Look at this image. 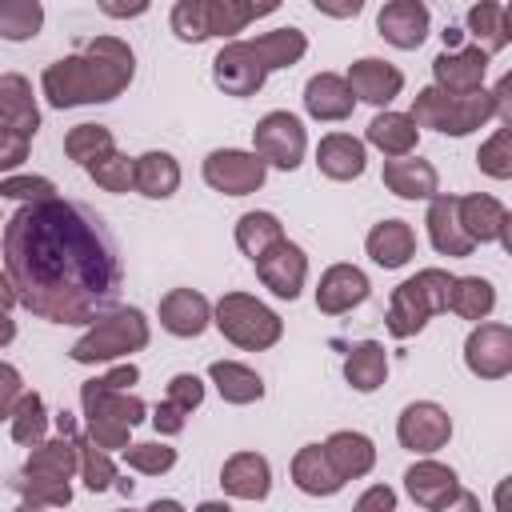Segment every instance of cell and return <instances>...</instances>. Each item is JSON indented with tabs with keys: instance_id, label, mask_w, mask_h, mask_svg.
Masks as SVG:
<instances>
[{
	"instance_id": "cell-4",
	"label": "cell",
	"mask_w": 512,
	"mask_h": 512,
	"mask_svg": "<svg viewBox=\"0 0 512 512\" xmlns=\"http://www.w3.org/2000/svg\"><path fill=\"white\" fill-rule=\"evenodd\" d=\"M408 116L416 120V128H432V132H444V136H468V132L484 128L496 116V100H492L488 88L456 96V92H444V88L428 84L412 96Z\"/></svg>"
},
{
	"instance_id": "cell-2",
	"label": "cell",
	"mask_w": 512,
	"mask_h": 512,
	"mask_svg": "<svg viewBox=\"0 0 512 512\" xmlns=\"http://www.w3.org/2000/svg\"><path fill=\"white\" fill-rule=\"evenodd\" d=\"M136 76V56L120 36H92L80 52L60 56L44 68L40 92L52 108H80V104H108L116 100Z\"/></svg>"
},
{
	"instance_id": "cell-21",
	"label": "cell",
	"mask_w": 512,
	"mask_h": 512,
	"mask_svg": "<svg viewBox=\"0 0 512 512\" xmlns=\"http://www.w3.org/2000/svg\"><path fill=\"white\" fill-rule=\"evenodd\" d=\"M348 84H352L356 100L380 108V104H392V100L400 96V88H404V72H400L396 64L380 60V56H360V60L348 68Z\"/></svg>"
},
{
	"instance_id": "cell-60",
	"label": "cell",
	"mask_w": 512,
	"mask_h": 512,
	"mask_svg": "<svg viewBox=\"0 0 512 512\" xmlns=\"http://www.w3.org/2000/svg\"><path fill=\"white\" fill-rule=\"evenodd\" d=\"M196 512H232V508H228L224 500H204V504H200Z\"/></svg>"
},
{
	"instance_id": "cell-28",
	"label": "cell",
	"mask_w": 512,
	"mask_h": 512,
	"mask_svg": "<svg viewBox=\"0 0 512 512\" xmlns=\"http://www.w3.org/2000/svg\"><path fill=\"white\" fill-rule=\"evenodd\" d=\"M368 144L380 148L388 160H400V156H412L416 140H420V128L408 112H376L368 120Z\"/></svg>"
},
{
	"instance_id": "cell-50",
	"label": "cell",
	"mask_w": 512,
	"mask_h": 512,
	"mask_svg": "<svg viewBox=\"0 0 512 512\" xmlns=\"http://www.w3.org/2000/svg\"><path fill=\"white\" fill-rule=\"evenodd\" d=\"M164 400H172V404H180L184 412H192V408H200V404H204V380H200V376H192V372H176V376L168 380Z\"/></svg>"
},
{
	"instance_id": "cell-17",
	"label": "cell",
	"mask_w": 512,
	"mask_h": 512,
	"mask_svg": "<svg viewBox=\"0 0 512 512\" xmlns=\"http://www.w3.org/2000/svg\"><path fill=\"white\" fill-rule=\"evenodd\" d=\"M428 24H432V16H428V4L424 0H388L380 8V16H376V32L392 48H404V52L424 44Z\"/></svg>"
},
{
	"instance_id": "cell-53",
	"label": "cell",
	"mask_w": 512,
	"mask_h": 512,
	"mask_svg": "<svg viewBox=\"0 0 512 512\" xmlns=\"http://www.w3.org/2000/svg\"><path fill=\"white\" fill-rule=\"evenodd\" d=\"M0 376H4V400H0V412H4V416H12V412H16V404L24 400V384H20L16 364H4V368H0Z\"/></svg>"
},
{
	"instance_id": "cell-52",
	"label": "cell",
	"mask_w": 512,
	"mask_h": 512,
	"mask_svg": "<svg viewBox=\"0 0 512 512\" xmlns=\"http://www.w3.org/2000/svg\"><path fill=\"white\" fill-rule=\"evenodd\" d=\"M352 512H396V492L388 484H372L356 504Z\"/></svg>"
},
{
	"instance_id": "cell-24",
	"label": "cell",
	"mask_w": 512,
	"mask_h": 512,
	"mask_svg": "<svg viewBox=\"0 0 512 512\" xmlns=\"http://www.w3.org/2000/svg\"><path fill=\"white\" fill-rule=\"evenodd\" d=\"M292 484L308 496H336L348 480L336 472L332 456L324 444H304L296 456H292Z\"/></svg>"
},
{
	"instance_id": "cell-11",
	"label": "cell",
	"mask_w": 512,
	"mask_h": 512,
	"mask_svg": "<svg viewBox=\"0 0 512 512\" xmlns=\"http://www.w3.org/2000/svg\"><path fill=\"white\" fill-rule=\"evenodd\" d=\"M396 440H400V448L420 452V456L440 452L452 440V416H448V408H440L436 400L408 404L400 412V420H396Z\"/></svg>"
},
{
	"instance_id": "cell-15",
	"label": "cell",
	"mask_w": 512,
	"mask_h": 512,
	"mask_svg": "<svg viewBox=\"0 0 512 512\" xmlns=\"http://www.w3.org/2000/svg\"><path fill=\"white\" fill-rule=\"evenodd\" d=\"M484 72H488V52H480L476 44L444 48V52L432 60V76H436V88H444V92H456V96L480 92V88H484Z\"/></svg>"
},
{
	"instance_id": "cell-35",
	"label": "cell",
	"mask_w": 512,
	"mask_h": 512,
	"mask_svg": "<svg viewBox=\"0 0 512 512\" xmlns=\"http://www.w3.org/2000/svg\"><path fill=\"white\" fill-rule=\"evenodd\" d=\"M216 392L224 396V404H252L264 396V380L248 368V364H236V360H216L208 368Z\"/></svg>"
},
{
	"instance_id": "cell-34",
	"label": "cell",
	"mask_w": 512,
	"mask_h": 512,
	"mask_svg": "<svg viewBox=\"0 0 512 512\" xmlns=\"http://www.w3.org/2000/svg\"><path fill=\"white\" fill-rule=\"evenodd\" d=\"M252 48H256V56L264 60V68L268 72H276V68H292V64H300L304 60V52H308V36L300 32V28H272V32H264V36H256V40H248Z\"/></svg>"
},
{
	"instance_id": "cell-27",
	"label": "cell",
	"mask_w": 512,
	"mask_h": 512,
	"mask_svg": "<svg viewBox=\"0 0 512 512\" xmlns=\"http://www.w3.org/2000/svg\"><path fill=\"white\" fill-rule=\"evenodd\" d=\"M372 264L380 268H404L416 256V232L408 220H380L364 240Z\"/></svg>"
},
{
	"instance_id": "cell-37",
	"label": "cell",
	"mask_w": 512,
	"mask_h": 512,
	"mask_svg": "<svg viewBox=\"0 0 512 512\" xmlns=\"http://www.w3.org/2000/svg\"><path fill=\"white\" fill-rule=\"evenodd\" d=\"M496 308V288L484 276H456L452 296H448V312H456L460 320H488V312Z\"/></svg>"
},
{
	"instance_id": "cell-19",
	"label": "cell",
	"mask_w": 512,
	"mask_h": 512,
	"mask_svg": "<svg viewBox=\"0 0 512 512\" xmlns=\"http://www.w3.org/2000/svg\"><path fill=\"white\" fill-rule=\"evenodd\" d=\"M424 224H428V240H432V248H436L440 256H472L476 244H472V236L464 232L460 196H448V192L432 196Z\"/></svg>"
},
{
	"instance_id": "cell-59",
	"label": "cell",
	"mask_w": 512,
	"mask_h": 512,
	"mask_svg": "<svg viewBox=\"0 0 512 512\" xmlns=\"http://www.w3.org/2000/svg\"><path fill=\"white\" fill-rule=\"evenodd\" d=\"M500 244H504V252L512 256V212L504 216V228H500Z\"/></svg>"
},
{
	"instance_id": "cell-56",
	"label": "cell",
	"mask_w": 512,
	"mask_h": 512,
	"mask_svg": "<svg viewBox=\"0 0 512 512\" xmlns=\"http://www.w3.org/2000/svg\"><path fill=\"white\" fill-rule=\"evenodd\" d=\"M492 504H496V512H512V476H504V480L496 484Z\"/></svg>"
},
{
	"instance_id": "cell-3",
	"label": "cell",
	"mask_w": 512,
	"mask_h": 512,
	"mask_svg": "<svg viewBox=\"0 0 512 512\" xmlns=\"http://www.w3.org/2000/svg\"><path fill=\"white\" fill-rule=\"evenodd\" d=\"M80 408H84V436L104 452H128V432L148 416V404L136 392L108 388L104 376L80 384Z\"/></svg>"
},
{
	"instance_id": "cell-13",
	"label": "cell",
	"mask_w": 512,
	"mask_h": 512,
	"mask_svg": "<svg viewBox=\"0 0 512 512\" xmlns=\"http://www.w3.org/2000/svg\"><path fill=\"white\" fill-rule=\"evenodd\" d=\"M464 364L480 380L512 376V328L508 324H476L464 340Z\"/></svg>"
},
{
	"instance_id": "cell-22",
	"label": "cell",
	"mask_w": 512,
	"mask_h": 512,
	"mask_svg": "<svg viewBox=\"0 0 512 512\" xmlns=\"http://www.w3.org/2000/svg\"><path fill=\"white\" fill-rule=\"evenodd\" d=\"M220 488L236 500H264L272 492V468L260 452H232L220 468Z\"/></svg>"
},
{
	"instance_id": "cell-29",
	"label": "cell",
	"mask_w": 512,
	"mask_h": 512,
	"mask_svg": "<svg viewBox=\"0 0 512 512\" xmlns=\"http://www.w3.org/2000/svg\"><path fill=\"white\" fill-rule=\"evenodd\" d=\"M324 448H328V456H332V464H336V472H340L344 480H360V476H368L372 464H376V444H372L364 432H352V428L332 432V436L324 440Z\"/></svg>"
},
{
	"instance_id": "cell-46",
	"label": "cell",
	"mask_w": 512,
	"mask_h": 512,
	"mask_svg": "<svg viewBox=\"0 0 512 512\" xmlns=\"http://www.w3.org/2000/svg\"><path fill=\"white\" fill-rule=\"evenodd\" d=\"M476 168L492 180H512V128H500L480 144Z\"/></svg>"
},
{
	"instance_id": "cell-20",
	"label": "cell",
	"mask_w": 512,
	"mask_h": 512,
	"mask_svg": "<svg viewBox=\"0 0 512 512\" xmlns=\"http://www.w3.org/2000/svg\"><path fill=\"white\" fill-rule=\"evenodd\" d=\"M304 108H308L312 120L336 124V120H348V116H352V108H356V92H352L348 76L316 72V76L304 84Z\"/></svg>"
},
{
	"instance_id": "cell-40",
	"label": "cell",
	"mask_w": 512,
	"mask_h": 512,
	"mask_svg": "<svg viewBox=\"0 0 512 512\" xmlns=\"http://www.w3.org/2000/svg\"><path fill=\"white\" fill-rule=\"evenodd\" d=\"M12 488L20 492V500L24 504H32V508H64L68 500H72V488H68V480H60V476H44V472H16L12 476Z\"/></svg>"
},
{
	"instance_id": "cell-12",
	"label": "cell",
	"mask_w": 512,
	"mask_h": 512,
	"mask_svg": "<svg viewBox=\"0 0 512 512\" xmlns=\"http://www.w3.org/2000/svg\"><path fill=\"white\" fill-rule=\"evenodd\" d=\"M212 80H216L220 92L244 100V96H256V92L264 88L268 68H264V60L256 56V48H252L248 40H232V44H224V48L216 52V60H212Z\"/></svg>"
},
{
	"instance_id": "cell-31",
	"label": "cell",
	"mask_w": 512,
	"mask_h": 512,
	"mask_svg": "<svg viewBox=\"0 0 512 512\" xmlns=\"http://www.w3.org/2000/svg\"><path fill=\"white\" fill-rule=\"evenodd\" d=\"M344 380L356 392H376L388 380V352H384V344H376V340L352 344L348 356H344Z\"/></svg>"
},
{
	"instance_id": "cell-1",
	"label": "cell",
	"mask_w": 512,
	"mask_h": 512,
	"mask_svg": "<svg viewBox=\"0 0 512 512\" xmlns=\"http://www.w3.org/2000/svg\"><path fill=\"white\" fill-rule=\"evenodd\" d=\"M4 280L40 320L96 324L120 292L116 240L88 204H24L4 224Z\"/></svg>"
},
{
	"instance_id": "cell-14",
	"label": "cell",
	"mask_w": 512,
	"mask_h": 512,
	"mask_svg": "<svg viewBox=\"0 0 512 512\" xmlns=\"http://www.w3.org/2000/svg\"><path fill=\"white\" fill-rule=\"evenodd\" d=\"M256 276H260V284H264L272 296L296 300L300 288H304V280H308V256H304L300 244H292V240L284 236L280 244H272V248L256 260Z\"/></svg>"
},
{
	"instance_id": "cell-61",
	"label": "cell",
	"mask_w": 512,
	"mask_h": 512,
	"mask_svg": "<svg viewBox=\"0 0 512 512\" xmlns=\"http://www.w3.org/2000/svg\"><path fill=\"white\" fill-rule=\"evenodd\" d=\"M504 32H508V40H512V4H504Z\"/></svg>"
},
{
	"instance_id": "cell-33",
	"label": "cell",
	"mask_w": 512,
	"mask_h": 512,
	"mask_svg": "<svg viewBox=\"0 0 512 512\" xmlns=\"http://www.w3.org/2000/svg\"><path fill=\"white\" fill-rule=\"evenodd\" d=\"M24 472H44V476L72 480V472H80V436H56V440L36 444L24 460Z\"/></svg>"
},
{
	"instance_id": "cell-42",
	"label": "cell",
	"mask_w": 512,
	"mask_h": 512,
	"mask_svg": "<svg viewBox=\"0 0 512 512\" xmlns=\"http://www.w3.org/2000/svg\"><path fill=\"white\" fill-rule=\"evenodd\" d=\"M44 432H48V412H44V400L36 392H24V400L16 404V412L8 416V436L16 444H44Z\"/></svg>"
},
{
	"instance_id": "cell-30",
	"label": "cell",
	"mask_w": 512,
	"mask_h": 512,
	"mask_svg": "<svg viewBox=\"0 0 512 512\" xmlns=\"http://www.w3.org/2000/svg\"><path fill=\"white\" fill-rule=\"evenodd\" d=\"M504 204L488 192H468L460 196V220H464V232L472 236V244H492L500 240V228H504Z\"/></svg>"
},
{
	"instance_id": "cell-49",
	"label": "cell",
	"mask_w": 512,
	"mask_h": 512,
	"mask_svg": "<svg viewBox=\"0 0 512 512\" xmlns=\"http://www.w3.org/2000/svg\"><path fill=\"white\" fill-rule=\"evenodd\" d=\"M0 196L24 200V204H48V200H56V184L48 176H4Z\"/></svg>"
},
{
	"instance_id": "cell-48",
	"label": "cell",
	"mask_w": 512,
	"mask_h": 512,
	"mask_svg": "<svg viewBox=\"0 0 512 512\" xmlns=\"http://www.w3.org/2000/svg\"><path fill=\"white\" fill-rule=\"evenodd\" d=\"M172 32L184 44H200L208 40V4L204 0H180L172 8Z\"/></svg>"
},
{
	"instance_id": "cell-44",
	"label": "cell",
	"mask_w": 512,
	"mask_h": 512,
	"mask_svg": "<svg viewBox=\"0 0 512 512\" xmlns=\"http://www.w3.org/2000/svg\"><path fill=\"white\" fill-rule=\"evenodd\" d=\"M80 476H84V488L88 492H108L112 484H120L112 456L104 448H96L88 436H80Z\"/></svg>"
},
{
	"instance_id": "cell-41",
	"label": "cell",
	"mask_w": 512,
	"mask_h": 512,
	"mask_svg": "<svg viewBox=\"0 0 512 512\" xmlns=\"http://www.w3.org/2000/svg\"><path fill=\"white\" fill-rule=\"evenodd\" d=\"M64 152H68V160H76L80 168H92L100 156L116 152V140H112V132H108L104 124H76V128H68V136H64Z\"/></svg>"
},
{
	"instance_id": "cell-6",
	"label": "cell",
	"mask_w": 512,
	"mask_h": 512,
	"mask_svg": "<svg viewBox=\"0 0 512 512\" xmlns=\"http://www.w3.org/2000/svg\"><path fill=\"white\" fill-rule=\"evenodd\" d=\"M148 340H152V332H148V320L140 308H112L68 348V356L76 364H108V360L148 348Z\"/></svg>"
},
{
	"instance_id": "cell-43",
	"label": "cell",
	"mask_w": 512,
	"mask_h": 512,
	"mask_svg": "<svg viewBox=\"0 0 512 512\" xmlns=\"http://www.w3.org/2000/svg\"><path fill=\"white\" fill-rule=\"evenodd\" d=\"M44 24V8L36 0H8L0 4V36L4 40H28Z\"/></svg>"
},
{
	"instance_id": "cell-58",
	"label": "cell",
	"mask_w": 512,
	"mask_h": 512,
	"mask_svg": "<svg viewBox=\"0 0 512 512\" xmlns=\"http://www.w3.org/2000/svg\"><path fill=\"white\" fill-rule=\"evenodd\" d=\"M144 512H184V504L180 500H152Z\"/></svg>"
},
{
	"instance_id": "cell-39",
	"label": "cell",
	"mask_w": 512,
	"mask_h": 512,
	"mask_svg": "<svg viewBox=\"0 0 512 512\" xmlns=\"http://www.w3.org/2000/svg\"><path fill=\"white\" fill-rule=\"evenodd\" d=\"M208 4V36H236L244 32L256 16L276 12V4H240V0H204Z\"/></svg>"
},
{
	"instance_id": "cell-9",
	"label": "cell",
	"mask_w": 512,
	"mask_h": 512,
	"mask_svg": "<svg viewBox=\"0 0 512 512\" xmlns=\"http://www.w3.org/2000/svg\"><path fill=\"white\" fill-rule=\"evenodd\" d=\"M252 148H256V156H260L264 164L292 172V168L304 164L308 132H304V124H300L292 112L276 108V112H268V116L256 120V128H252Z\"/></svg>"
},
{
	"instance_id": "cell-23",
	"label": "cell",
	"mask_w": 512,
	"mask_h": 512,
	"mask_svg": "<svg viewBox=\"0 0 512 512\" xmlns=\"http://www.w3.org/2000/svg\"><path fill=\"white\" fill-rule=\"evenodd\" d=\"M404 488H408V496H412L420 508L440 512V508L460 492V480H456V472H452L448 464H440V460H420V464H412V468L404 472Z\"/></svg>"
},
{
	"instance_id": "cell-51",
	"label": "cell",
	"mask_w": 512,
	"mask_h": 512,
	"mask_svg": "<svg viewBox=\"0 0 512 512\" xmlns=\"http://www.w3.org/2000/svg\"><path fill=\"white\" fill-rule=\"evenodd\" d=\"M184 424H188V412H184L180 404H172V400H160V404H156V412H152V428H156L160 436H180Z\"/></svg>"
},
{
	"instance_id": "cell-62",
	"label": "cell",
	"mask_w": 512,
	"mask_h": 512,
	"mask_svg": "<svg viewBox=\"0 0 512 512\" xmlns=\"http://www.w3.org/2000/svg\"><path fill=\"white\" fill-rule=\"evenodd\" d=\"M16 512H44V508H32V504H20Z\"/></svg>"
},
{
	"instance_id": "cell-54",
	"label": "cell",
	"mask_w": 512,
	"mask_h": 512,
	"mask_svg": "<svg viewBox=\"0 0 512 512\" xmlns=\"http://www.w3.org/2000/svg\"><path fill=\"white\" fill-rule=\"evenodd\" d=\"M492 100H496V116L504 120V128H512V68H508V72L496 80Z\"/></svg>"
},
{
	"instance_id": "cell-26",
	"label": "cell",
	"mask_w": 512,
	"mask_h": 512,
	"mask_svg": "<svg viewBox=\"0 0 512 512\" xmlns=\"http://www.w3.org/2000/svg\"><path fill=\"white\" fill-rule=\"evenodd\" d=\"M384 184L388 192H396L400 200H432L440 196V176L428 160L420 156H400V160H384Z\"/></svg>"
},
{
	"instance_id": "cell-18",
	"label": "cell",
	"mask_w": 512,
	"mask_h": 512,
	"mask_svg": "<svg viewBox=\"0 0 512 512\" xmlns=\"http://www.w3.org/2000/svg\"><path fill=\"white\" fill-rule=\"evenodd\" d=\"M368 288L372 284L356 264H332V268H324V276L316 284V308L324 316H344L368 300Z\"/></svg>"
},
{
	"instance_id": "cell-8",
	"label": "cell",
	"mask_w": 512,
	"mask_h": 512,
	"mask_svg": "<svg viewBox=\"0 0 512 512\" xmlns=\"http://www.w3.org/2000/svg\"><path fill=\"white\" fill-rule=\"evenodd\" d=\"M0 168H16L40 128V108L32 100V84L16 72L0 76Z\"/></svg>"
},
{
	"instance_id": "cell-36",
	"label": "cell",
	"mask_w": 512,
	"mask_h": 512,
	"mask_svg": "<svg viewBox=\"0 0 512 512\" xmlns=\"http://www.w3.org/2000/svg\"><path fill=\"white\" fill-rule=\"evenodd\" d=\"M284 240V224L272 216V212H244L236 220V248L256 264L272 244Z\"/></svg>"
},
{
	"instance_id": "cell-25",
	"label": "cell",
	"mask_w": 512,
	"mask_h": 512,
	"mask_svg": "<svg viewBox=\"0 0 512 512\" xmlns=\"http://www.w3.org/2000/svg\"><path fill=\"white\" fill-rule=\"evenodd\" d=\"M364 164H368L364 140H356L348 132H328L316 148V168L328 180H356V176H364Z\"/></svg>"
},
{
	"instance_id": "cell-57",
	"label": "cell",
	"mask_w": 512,
	"mask_h": 512,
	"mask_svg": "<svg viewBox=\"0 0 512 512\" xmlns=\"http://www.w3.org/2000/svg\"><path fill=\"white\" fill-rule=\"evenodd\" d=\"M108 16H140V12H148V4H132V8H120V4H100Z\"/></svg>"
},
{
	"instance_id": "cell-47",
	"label": "cell",
	"mask_w": 512,
	"mask_h": 512,
	"mask_svg": "<svg viewBox=\"0 0 512 512\" xmlns=\"http://www.w3.org/2000/svg\"><path fill=\"white\" fill-rule=\"evenodd\" d=\"M124 464L132 472H140V476H160V472H168L176 464V448H168L160 440H144V444H132L124 452Z\"/></svg>"
},
{
	"instance_id": "cell-10",
	"label": "cell",
	"mask_w": 512,
	"mask_h": 512,
	"mask_svg": "<svg viewBox=\"0 0 512 512\" xmlns=\"http://www.w3.org/2000/svg\"><path fill=\"white\" fill-rule=\"evenodd\" d=\"M264 176H268V164L256 152L216 148L204 156V180H208V188H216L224 196H248L264 184Z\"/></svg>"
},
{
	"instance_id": "cell-63",
	"label": "cell",
	"mask_w": 512,
	"mask_h": 512,
	"mask_svg": "<svg viewBox=\"0 0 512 512\" xmlns=\"http://www.w3.org/2000/svg\"><path fill=\"white\" fill-rule=\"evenodd\" d=\"M124 512H132V508H124Z\"/></svg>"
},
{
	"instance_id": "cell-16",
	"label": "cell",
	"mask_w": 512,
	"mask_h": 512,
	"mask_svg": "<svg viewBox=\"0 0 512 512\" xmlns=\"http://www.w3.org/2000/svg\"><path fill=\"white\" fill-rule=\"evenodd\" d=\"M212 320H216V308H212L208 296L196 292V288H172V292L160 300V328L172 332V336H180V340L200 336Z\"/></svg>"
},
{
	"instance_id": "cell-32",
	"label": "cell",
	"mask_w": 512,
	"mask_h": 512,
	"mask_svg": "<svg viewBox=\"0 0 512 512\" xmlns=\"http://www.w3.org/2000/svg\"><path fill=\"white\" fill-rule=\"evenodd\" d=\"M180 188V164L172 152H144L136 156V192L148 200H168Z\"/></svg>"
},
{
	"instance_id": "cell-55",
	"label": "cell",
	"mask_w": 512,
	"mask_h": 512,
	"mask_svg": "<svg viewBox=\"0 0 512 512\" xmlns=\"http://www.w3.org/2000/svg\"><path fill=\"white\" fill-rule=\"evenodd\" d=\"M440 512H480V500H476V492H468V488H460Z\"/></svg>"
},
{
	"instance_id": "cell-38",
	"label": "cell",
	"mask_w": 512,
	"mask_h": 512,
	"mask_svg": "<svg viewBox=\"0 0 512 512\" xmlns=\"http://www.w3.org/2000/svg\"><path fill=\"white\" fill-rule=\"evenodd\" d=\"M464 24H468L472 44H476L480 52H488V56L508 44V32H504V4H496V0L472 4L468 16H464Z\"/></svg>"
},
{
	"instance_id": "cell-5",
	"label": "cell",
	"mask_w": 512,
	"mask_h": 512,
	"mask_svg": "<svg viewBox=\"0 0 512 512\" xmlns=\"http://www.w3.org/2000/svg\"><path fill=\"white\" fill-rule=\"evenodd\" d=\"M452 284H456V276H448L444 268H420L416 276L396 284L392 300H388V332L396 340L416 336L436 312H448Z\"/></svg>"
},
{
	"instance_id": "cell-45",
	"label": "cell",
	"mask_w": 512,
	"mask_h": 512,
	"mask_svg": "<svg viewBox=\"0 0 512 512\" xmlns=\"http://www.w3.org/2000/svg\"><path fill=\"white\" fill-rule=\"evenodd\" d=\"M104 192H128V188H136V160H128L124 152H108V156H100L92 168H84Z\"/></svg>"
},
{
	"instance_id": "cell-7",
	"label": "cell",
	"mask_w": 512,
	"mask_h": 512,
	"mask_svg": "<svg viewBox=\"0 0 512 512\" xmlns=\"http://www.w3.org/2000/svg\"><path fill=\"white\" fill-rule=\"evenodd\" d=\"M212 324L220 328V336L228 344H236L244 352H264L284 336V320L248 292H224L216 300V320Z\"/></svg>"
}]
</instances>
